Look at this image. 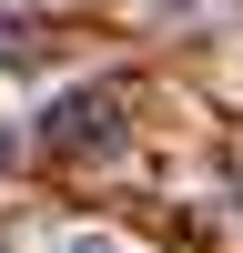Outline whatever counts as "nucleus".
Here are the masks:
<instances>
[{
    "label": "nucleus",
    "instance_id": "nucleus-1",
    "mask_svg": "<svg viewBox=\"0 0 243 253\" xmlns=\"http://www.w3.org/2000/svg\"><path fill=\"white\" fill-rule=\"evenodd\" d=\"M40 142L71 152V162H81V152H91V162L122 152V101H112V91H61L51 112H40Z\"/></svg>",
    "mask_w": 243,
    "mask_h": 253
},
{
    "label": "nucleus",
    "instance_id": "nucleus-2",
    "mask_svg": "<svg viewBox=\"0 0 243 253\" xmlns=\"http://www.w3.org/2000/svg\"><path fill=\"white\" fill-rule=\"evenodd\" d=\"M61 253H122V243H112V233H71Z\"/></svg>",
    "mask_w": 243,
    "mask_h": 253
},
{
    "label": "nucleus",
    "instance_id": "nucleus-3",
    "mask_svg": "<svg viewBox=\"0 0 243 253\" xmlns=\"http://www.w3.org/2000/svg\"><path fill=\"white\" fill-rule=\"evenodd\" d=\"M0 253H10V243H0Z\"/></svg>",
    "mask_w": 243,
    "mask_h": 253
}]
</instances>
